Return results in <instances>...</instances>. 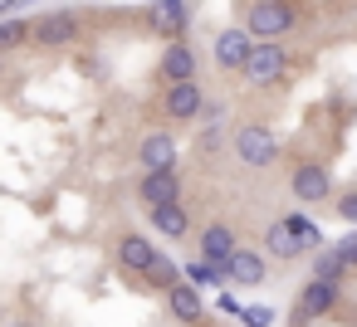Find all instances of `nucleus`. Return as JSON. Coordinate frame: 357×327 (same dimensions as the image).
<instances>
[{
	"label": "nucleus",
	"mask_w": 357,
	"mask_h": 327,
	"mask_svg": "<svg viewBox=\"0 0 357 327\" xmlns=\"http://www.w3.org/2000/svg\"><path fill=\"white\" fill-rule=\"evenodd\" d=\"M337 249H342V259H347V269H357V225H347V234L337 239Z\"/></svg>",
	"instance_id": "obj_26"
},
{
	"label": "nucleus",
	"mask_w": 357,
	"mask_h": 327,
	"mask_svg": "<svg viewBox=\"0 0 357 327\" xmlns=\"http://www.w3.org/2000/svg\"><path fill=\"white\" fill-rule=\"evenodd\" d=\"M269 322H274V308H264V303L245 308V327H269Z\"/></svg>",
	"instance_id": "obj_25"
},
{
	"label": "nucleus",
	"mask_w": 357,
	"mask_h": 327,
	"mask_svg": "<svg viewBox=\"0 0 357 327\" xmlns=\"http://www.w3.org/2000/svg\"><path fill=\"white\" fill-rule=\"evenodd\" d=\"M181 273H186V269H176L167 254H157V259H152V269H147V283H157V288H176V283H181Z\"/></svg>",
	"instance_id": "obj_20"
},
{
	"label": "nucleus",
	"mask_w": 357,
	"mask_h": 327,
	"mask_svg": "<svg viewBox=\"0 0 357 327\" xmlns=\"http://www.w3.org/2000/svg\"><path fill=\"white\" fill-rule=\"evenodd\" d=\"M147 220H152V230H157L162 239H181V234L191 230V215H186V205H181V200L152 205V210H147Z\"/></svg>",
	"instance_id": "obj_16"
},
{
	"label": "nucleus",
	"mask_w": 357,
	"mask_h": 327,
	"mask_svg": "<svg viewBox=\"0 0 357 327\" xmlns=\"http://www.w3.org/2000/svg\"><path fill=\"white\" fill-rule=\"evenodd\" d=\"M289 191H294L298 205H318V200L333 196V171H328L323 161H303V166L289 176Z\"/></svg>",
	"instance_id": "obj_6"
},
{
	"label": "nucleus",
	"mask_w": 357,
	"mask_h": 327,
	"mask_svg": "<svg viewBox=\"0 0 357 327\" xmlns=\"http://www.w3.org/2000/svg\"><path fill=\"white\" fill-rule=\"evenodd\" d=\"M152 259H157V244H152L147 234H137V230H132V234H123V239H118V264H123L128 273H147V269H152Z\"/></svg>",
	"instance_id": "obj_14"
},
{
	"label": "nucleus",
	"mask_w": 357,
	"mask_h": 327,
	"mask_svg": "<svg viewBox=\"0 0 357 327\" xmlns=\"http://www.w3.org/2000/svg\"><path fill=\"white\" fill-rule=\"evenodd\" d=\"M137 161H142V171H176V142H172V132H147L142 147H137Z\"/></svg>",
	"instance_id": "obj_10"
},
{
	"label": "nucleus",
	"mask_w": 357,
	"mask_h": 327,
	"mask_svg": "<svg viewBox=\"0 0 357 327\" xmlns=\"http://www.w3.org/2000/svg\"><path fill=\"white\" fill-rule=\"evenodd\" d=\"M137 200L152 210V205H167V200H181V181L176 171H142L137 181Z\"/></svg>",
	"instance_id": "obj_11"
},
{
	"label": "nucleus",
	"mask_w": 357,
	"mask_h": 327,
	"mask_svg": "<svg viewBox=\"0 0 357 327\" xmlns=\"http://www.w3.org/2000/svg\"><path fill=\"white\" fill-rule=\"evenodd\" d=\"M30 35V25L25 20H15V15H6L0 20V49H20V40Z\"/></svg>",
	"instance_id": "obj_23"
},
{
	"label": "nucleus",
	"mask_w": 357,
	"mask_h": 327,
	"mask_svg": "<svg viewBox=\"0 0 357 327\" xmlns=\"http://www.w3.org/2000/svg\"><path fill=\"white\" fill-rule=\"evenodd\" d=\"M162 108H167V118H172V122H196V118L206 113V88H201V79L167 83V98H162Z\"/></svg>",
	"instance_id": "obj_5"
},
{
	"label": "nucleus",
	"mask_w": 357,
	"mask_h": 327,
	"mask_svg": "<svg viewBox=\"0 0 357 327\" xmlns=\"http://www.w3.org/2000/svg\"><path fill=\"white\" fill-rule=\"evenodd\" d=\"M333 210L342 215V225H357V191H342V196L333 200Z\"/></svg>",
	"instance_id": "obj_24"
},
{
	"label": "nucleus",
	"mask_w": 357,
	"mask_h": 327,
	"mask_svg": "<svg viewBox=\"0 0 357 327\" xmlns=\"http://www.w3.org/2000/svg\"><path fill=\"white\" fill-rule=\"evenodd\" d=\"M264 273H269V269H264V254H255V249H235L230 264H225V278L240 283V288H259Z\"/></svg>",
	"instance_id": "obj_15"
},
{
	"label": "nucleus",
	"mask_w": 357,
	"mask_h": 327,
	"mask_svg": "<svg viewBox=\"0 0 357 327\" xmlns=\"http://www.w3.org/2000/svg\"><path fill=\"white\" fill-rule=\"evenodd\" d=\"M313 273L342 283V278H347V259H342V249H337V244H318V249H313Z\"/></svg>",
	"instance_id": "obj_18"
},
{
	"label": "nucleus",
	"mask_w": 357,
	"mask_h": 327,
	"mask_svg": "<svg viewBox=\"0 0 357 327\" xmlns=\"http://www.w3.org/2000/svg\"><path fill=\"white\" fill-rule=\"evenodd\" d=\"M167 308H172V317L176 322H196L201 317V283H176V288H167Z\"/></svg>",
	"instance_id": "obj_17"
},
{
	"label": "nucleus",
	"mask_w": 357,
	"mask_h": 327,
	"mask_svg": "<svg viewBox=\"0 0 357 327\" xmlns=\"http://www.w3.org/2000/svg\"><path fill=\"white\" fill-rule=\"evenodd\" d=\"M235 161L250 166V171H269V166L279 161V137H274L264 122L235 127Z\"/></svg>",
	"instance_id": "obj_1"
},
{
	"label": "nucleus",
	"mask_w": 357,
	"mask_h": 327,
	"mask_svg": "<svg viewBox=\"0 0 357 327\" xmlns=\"http://www.w3.org/2000/svg\"><path fill=\"white\" fill-rule=\"evenodd\" d=\"M333 308H337V283L313 273V278L298 288V308H294V317H328Z\"/></svg>",
	"instance_id": "obj_8"
},
{
	"label": "nucleus",
	"mask_w": 357,
	"mask_h": 327,
	"mask_svg": "<svg viewBox=\"0 0 357 327\" xmlns=\"http://www.w3.org/2000/svg\"><path fill=\"white\" fill-rule=\"evenodd\" d=\"M6 327H35V322H25V317H10V322H6Z\"/></svg>",
	"instance_id": "obj_27"
},
{
	"label": "nucleus",
	"mask_w": 357,
	"mask_h": 327,
	"mask_svg": "<svg viewBox=\"0 0 357 327\" xmlns=\"http://www.w3.org/2000/svg\"><path fill=\"white\" fill-rule=\"evenodd\" d=\"M157 74H162V83H186V79H196V49L181 45V40H172V45L162 49V59H157Z\"/></svg>",
	"instance_id": "obj_9"
},
{
	"label": "nucleus",
	"mask_w": 357,
	"mask_h": 327,
	"mask_svg": "<svg viewBox=\"0 0 357 327\" xmlns=\"http://www.w3.org/2000/svg\"><path fill=\"white\" fill-rule=\"evenodd\" d=\"M196 244H201V254H206L211 264H230V254L240 249V244H235V230L220 225V220H211V225L196 234Z\"/></svg>",
	"instance_id": "obj_13"
},
{
	"label": "nucleus",
	"mask_w": 357,
	"mask_h": 327,
	"mask_svg": "<svg viewBox=\"0 0 357 327\" xmlns=\"http://www.w3.org/2000/svg\"><path fill=\"white\" fill-rule=\"evenodd\" d=\"M255 35H250V25H230V30H220L215 35V64L220 69H245L250 64V54H255Z\"/></svg>",
	"instance_id": "obj_7"
},
{
	"label": "nucleus",
	"mask_w": 357,
	"mask_h": 327,
	"mask_svg": "<svg viewBox=\"0 0 357 327\" xmlns=\"http://www.w3.org/2000/svg\"><path fill=\"white\" fill-rule=\"evenodd\" d=\"M186 278H191V283H230V278H225V264H211L206 254L186 264Z\"/></svg>",
	"instance_id": "obj_21"
},
{
	"label": "nucleus",
	"mask_w": 357,
	"mask_h": 327,
	"mask_svg": "<svg viewBox=\"0 0 357 327\" xmlns=\"http://www.w3.org/2000/svg\"><path fill=\"white\" fill-rule=\"evenodd\" d=\"M240 74H245L250 88H269V83H279V79L289 74V49H284L279 40H259L255 54H250V64H245Z\"/></svg>",
	"instance_id": "obj_2"
},
{
	"label": "nucleus",
	"mask_w": 357,
	"mask_h": 327,
	"mask_svg": "<svg viewBox=\"0 0 357 327\" xmlns=\"http://www.w3.org/2000/svg\"><path fill=\"white\" fill-rule=\"evenodd\" d=\"M289 225H294V234L303 239V249H308V254H313L318 244H328V239H323V230H318L313 220H303V215H289Z\"/></svg>",
	"instance_id": "obj_22"
},
{
	"label": "nucleus",
	"mask_w": 357,
	"mask_h": 327,
	"mask_svg": "<svg viewBox=\"0 0 357 327\" xmlns=\"http://www.w3.org/2000/svg\"><path fill=\"white\" fill-rule=\"evenodd\" d=\"M30 40H35L40 49L79 45V15H69V10H50V15H40V20L30 25Z\"/></svg>",
	"instance_id": "obj_4"
},
{
	"label": "nucleus",
	"mask_w": 357,
	"mask_h": 327,
	"mask_svg": "<svg viewBox=\"0 0 357 327\" xmlns=\"http://www.w3.org/2000/svg\"><path fill=\"white\" fill-rule=\"evenodd\" d=\"M294 6L289 0H255L250 6V15H245V25H250V35L255 40H284L289 30H294Z\"/></svg>",
	"instance_id": "obj_3"
},
{
	"label": "nucleus",
	"mask_w": 357,
	"mask_h": 327,
	"mask_svg": "<svg viewBox=\"0 0 357 327\" xmlns=\"http://www.w3.org/2000/svg\"><path fill=\"white\" fill-rule=\"evenodd\" d=\"M152 25L162 35H181L186 30V0H162V6H152Z\"/></svg>",
	"instance_id": "obj_19"
},
{
	"label": "nucleus",
	"mask_w": 357,
	"mask_h": 327,
	"mask_svg": "<svg viewBox=\"0 0 357 327\" xmlns=\"http://www.w3.org/2000/svg\"><path fill=\"white\" fill-rule=\"evenodd\" d=\"M264 249H269V254H274L279 264H289V259H298V254H308V249H303V239L294 234V225H289V215H284V220H269V225H264Z\"/></svg>",
	"instance_id": "obj_12"
}]
</instances>
